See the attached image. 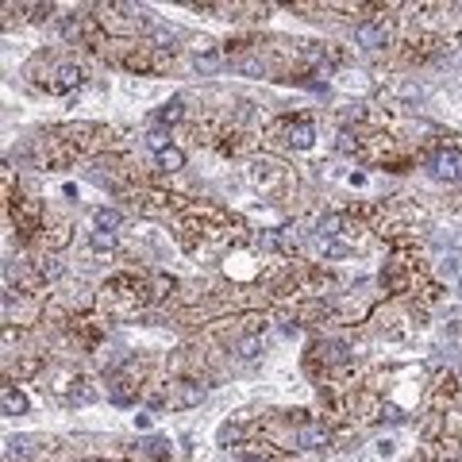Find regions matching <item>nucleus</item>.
<instances>
[{"label":"nucleus","mask_w":462,"mask_h":462,"mask_svg":"<svg viewBox=\"0 0 462 462\" xmlns=\"http://www.w3.org/2000/svg\"><path fill=\"white\" fill-rule=\"evenodd\" d=\"M201 401H204V385H193V382H174L162 397V404H169V409H189V404H201Z\"/></svg>","instance_id":"3"},{"label":"nucleus","mask_w":462,"mask_h":462,"mask_svg":"<svg viewBox=\"0 0 462 462\" xmlns=\"http://www.w3.org/2000/svg\"><path fill=\"white\" fill-rule=\"evenodd\" d=\"M150 424H154V416H150V412H139V416H135V428H150Z\"/></svg>","instance_id":"20"},{"label":"nucleus","mask_w":462,"mask_h":462,"mask_svg":"<svg viewBox=\"0 0 462 462\" xmlns=\"http://www.w3.org/2000/svg\"><path fill=\"white\" fill-rule=\"evenodd\" d=\"M389 35H393L389 20H362L355 27V43L362 46V51H382V46H389Z\"/></svg>","instance_id":"2"},{"label":"nucleus","mask_w":462,"mask_h":462,"mask_svg":"<svg viewBox=\"0 0 462 462\" xmlns=\"http://www.w3.org/2000/svg\"><path fill=\"white\" fill-rule=\"evenodd\" d=\"M147 143H150V150L158 154L162 147H169V139H166V131H150V135H147Z\"/></svg>","instance_id":"18"},{"label":"nucleus","mask_w":462,"mask_h":462,"mask_svg":"<svg viewBox=\"0 0 462 462\" xmlns=\"http://www.w3.org/2000/svg\"><path fill=\"white\" fill-rule=\"evenodd\" d=\"M285 135H289V143H293L297 150H308V147L316 143V131H313V124H308V120H297V124H289Z\"/></svg>","instance_id":"10"},{"label":"nucleus","mask_w":462,"mask_h":462,"mask_svg":"<svg viewBox=\"0 0 462 462\" xmlns=\"http://www.w3.org/2000/svg\"><path fill=\"white\" fill-rule=\"evenodd\" d=\"M231 439H239V428H231V424H228V428L220 431V443H231Z\"/></svg>","instance_id":"19"},{"label":"nucleus","mask_w":462,"mask_h":462,"mask_svg":"<svg viewBox=\"0 0 462 462\" xmlns=\"http://www.w3.org/2000/svg\"><path fill=\"white\" fill-rule=\"evenodd\" d=\"M182 116H185V100H182V97H174V100H166V105L154 112V124H162V127H166V124H177Z\"/></svg>","instance_id":"12"},{"label":"nucleus","mask_w":462,"mask_h":462,"mask_svg":"<svg viewBox=\"0 0 462 462\" xmlns=\"http://www.w3.org/2000/svg\"><path fill=\"white\" fill-rule=\"evenodd\" d=\"M31 451H35L31 436H12V439H8V458H27Z\"/></svg>","instance_id":"14"},{"label":"nucleus","mask_w":462,"mask_h":462,"mask_svg":"<svg viewBox=\"0 0 462 462\" xmlns=\"http://www.w3.org/2000/svg\"><path fill=\"white\" fill-rule=\"evenodd\" d=\"M124 224V216H120L116 209H97L93 212V228L97 231H108V235H116V228Z\"/></svg>","instance_id":"13"},{"label":"nucleus","mask_w":462,"mask_h":462,"mask_svg":"<svg viewBox=\"0 0 462 462\" xmlns=\"http://www.w3.org/2000/svg\"><path fill=\"white\" fill-rule=\"evenodd\" d=\"M0 409H4V416H23V412H27V397L16 389V385H4V389H0Z\"/></svg>","instance_id":"9"},{"label":"nucleus","mask_w":462,"mask_h":462,"mask_svg":"<svg viewBox=\"0 0 462 462\" xmlns=\"http://www.w3.org/2000/svg\"><path fill=\"white\" fill-rule=\"evenodd\" d=\"M154 162H158V169H166V174H177V169H185V150L162 147V150L154 154Z\"/></svg>","instance_id":"11"},{"label":"nucleus","mask_w":462,"mask_h":462,"mask_svg":"<svg viewBox=\"0 0 462 462\" xmlns=\"http://www.w3.org/2000/svg\"><path fill=\"white\" fill-rule=\"evenodd\" d=\"M262 351V339H243L239 343V358H258Z\"/></svg>","instance_id":"16"},{"label":"nucleus","mask_w":462,"mask_h":462,"mask_svg":"<svg viewBox=\"0 0 462 462\" xmlns=\"http://www.w3.org/2000/svg\"><path fill=\"white\" fill-rule=\"evenodd\" d=\"M235 65H239L243 73H266V65H262L258 58H239V62H235Z\"/></svg>","instance_id":"17"},{"label":"nucleus","mask_w":462,"mask_h":462,"mask_svg":"<svg viewBox=\"0 0 462 462\" xmlns=\"http://www.w3.org/2000/svg\"><path fill=\"white\" fill-rule=\"evenodd\" d=\"M332 436H327L324 424H300L297 428V447H327Z\"/></svg>","instance_id":"8"},{"label":"nucleus","mask_w":462,"mask_h":462,"mask_svg":"<svg viewBox=\"0 0 462 462\" xmlns=\"http://www.w3.org/2000/svg\"><path fill=\"white\" fill-rule=\"evenodd\" d=\"M247 462H266V458H247Z\"/></svg>","instance_id":"21"},{"label":"nucleus","mask_w":462,"mask_h":462,"mask_svg":"<svg viewBox=\"0 0 462 462\" xmlns=\"http://www.w3.org/2000/svg\"><path fill=\"white\" fill-rule=\"evenodd\" d=\"M112 247H116V235H108V231H93L89 235V251L93 254H108Z\"/></svg>","instance_id":"15"},{"label":"nucleus","mask_w":462,"mask_h":462,"mask_svg":"<svg viewBox=\"0 0 462 462\" xmlns=\"http://www.w3.org/2000/svg\"><path fill=\"white\" fill-rule=\"evenodd\" d=\"M431 169L439 182H462V150H439L431 158Z\"/></svg>","instance_id":"5"},{"label":"nucleus","mask_w":462,"mask_h":462,"mask_svg":"<svg viewBox=\"0 0 462 462\" xmlns=\"http://www.w3.org/2000/svg\"><path fill=\"white\" fill-rule=\"evenodd\" d=\"M85 81V70L78 62H58L54 65V81L46 85L51 93H70V89H78V85Z\"/></svg>","instance_id":"4"},{"label":"nucleus","mask_w":462,"mask_h":462,"mask_svg":"<svg viewBox=\"0 0 462 462\" xmlns=\"http://www.w3.org/2000/svg\"><path fill=\"white\" fill-rule=\"evenodd\" d=\"M251 182H254V189L258 193H266V196H278V193H285L289 185H293V174H289L281 162H270V158H258V162L251 166Z\"/></svg>","instance_id":"1"},{"label":"nucleus","mask_w":462,"mask_h":462,"mask_svg":"<svg viewBox=\"0 0 462 462\" xmlns=\"http://www.w3.org/2000/svg\"><path fill=\"white\" fill-rule=\"evenodd\" d=\"M193 65L201 73H216L220 70V51H216V43H209V39H201L193 46Z\"/></svg>","instance_id":"7"},{"label":"nucleus","mask_w":462,"mask_h":462,"mask_svg":"<svg viewBox=\"0 0 462 462\" xmlns=\"http://www.w3.org/2000/svg\"><path fill=\"white\" fill-rule=\"evenodd\" d=\"M12 216H16V228H23V231H39V201H16L12 204Z\"/></svg>","instance_id":"6"}]
</instances>
